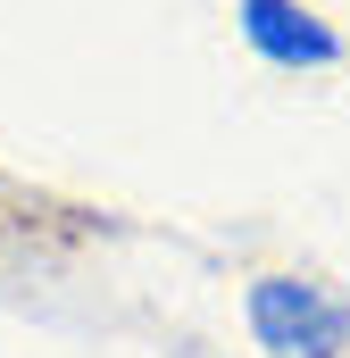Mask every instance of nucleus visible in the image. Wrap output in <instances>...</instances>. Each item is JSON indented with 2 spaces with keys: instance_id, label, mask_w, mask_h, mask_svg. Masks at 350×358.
Instances as JSON below:
<instances>
[{
  "instance_id": "nucleus-1",
  "label": "nucleus",
  "mask_w": 350,
  "mask_h": 358,
  "mask_svg": "<svg viewBox=\"0 0 350 358\" xmlns=\"http://www.w3.org/2000/svg\"><path fill=\"white\" fill-rule=\"evenodd\" d=\"M242 325L267 358H350V300L300 275H259L242 300Z\"/></svg>"
},
{
  "instance_id": "nucleus-2",
  "label": "nucleus",
  "mask_w": 350,
  "mask_h": 358,
  "mask_svg": "<svg viewBox=\"0 0 350 358\" xmlns=\"http://www.w3.org/2000/svg\"><path fill=\"white\" fill-rule=\"evenodd\" d=\"M234 25H242V42L259 50L267 67H334L342 59V34H334V17L326 8H309V0H234Z\"/></svg>"
}]
</instances>
